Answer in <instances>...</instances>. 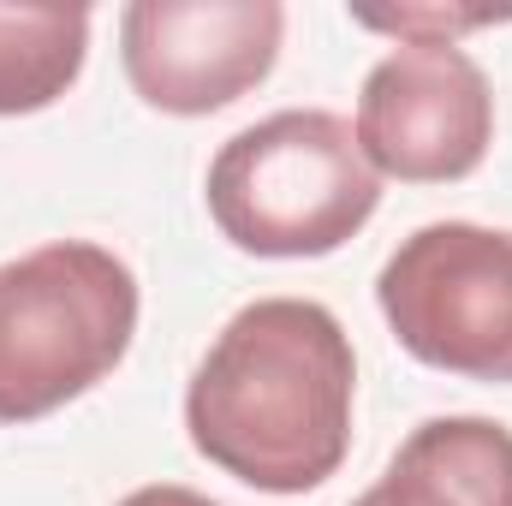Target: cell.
<instances>
[{
    "label": "cell",
    "instance_id": "obj_7",
    "mask_svg": "<svg viewBox=\"0 0 512 506\" xmlns=\"http://www.w3.org/2000/svg\"><path fill=\"white\" fill-rule=\"evenodd\" d=\"M399 506H512V429L495 417H429L387 459Z\"/></svg>",
    "mask_w": 512,
    "mask_h": 506
},
{
    "label": "cell",
    "instance_id": "obj_6",
    "mask_svg": "<svg viewBox=\"0 0 512 506\" xmlns=\"http://www.w3.org/2000/svg\"><path fill=\"white\" fill-rule=\"evenodd\" d=\"M286 42L280 0H131L120 60L131 90L173 120H203L251 96Z\"/></svg>",
    "mask_w": 512,
    "mask_h": 506
},
{
    "label": "cell",
    "instance_id": "obj_5",
    "mask_svg": "<svg viewBox=\"0 0 512 506\" xmlns=\"http://www.w3.org/2000/svg\"><path fill=\"white\" fill-rule=\"evenodd\" d=\"M358 149L382 179L447 185L483 167L495 96L459 42H399L358 90Z\"/></svg>",
    "mask_w": 512,
    "mask_h": 506
},
{
    "label": "cell",
    "instance_id": "obj_10",
    "mask_svg": "<svg viewBox=\"0 0 512 506\" xmlns=\"http://www.w3.org/2000/svg\"><path fill=\"white\" fill-rule=\"evenodd\" d=\"M120 506H221V501H209V495H197L185 483H149V489H131Z\"/></svg>",
    "mask_w": 512,
    "mask_h": 506
},
{
    "label": "cell",
    "instance_id": "obj_9",
    "mask_svg": "<svg viewBox=\"0 0 512 506\" xmlns=\"http://www.w3.org/2000/svg\"><path fill=\"white\" fill-rule=\"evenodd\" d=\"M364 30H387L399 42H459L465 30L501 24V12H441V6H399V12H352Z\"/></svg>",
    "mask_w": 512,
    "mask_h": 506
},
{
    "label": "cell",
    "instance_id": "obj_8",
    "mask_svg": "<svg viewBox=\"0 0 512 506\" xmlns=\"http://www.w3.org/2000/svg\"><path fill=\"white\" fill-rule=\"evenodd\" d=\"M90 54L84 6H0V120L54 108Z\"/></svg>",
    "mask_w": 512,
    "mask_h": 506
},
{
    "label": "cell",
    "instance_id": "obj_2",
    "mask_svg": "<svg viewBox=\"0 0 512 506\" xmlns=\"http://www.w3.org/2000/svg\"><path fill=\"white\" fill-rule=\"evenodd\" d=\"M203 191L221 239L274 262L340 251L382 209V173L364 161L352 120L328 108H286L227 137Z\"/></svg>",
    "mask_w": 512,
    "mask_h": 506
},
{
    "label": "cell",
    "instance_id": "obj_4",
    "mask_svg": "<svg viewBox=\"0 0 512 506\" xmlns=\"http://www.w3.org/2000/svg\"><path fill=\"white\" fill-rule=\"evenodd\" d=\"M376 304L417 364L465 381H512V227H417L382 262Z\"/></svg>",
    "mask_w": 512,
    "mask_h": 506
},
{
    "label": "cell",
    "instance_id": "obj_3",
    "mask_svg": "<svg viewBox=\"0 0 512 506\" xmlns=\"http://www.w3.org/2000/svg\"><path fill=\"white\" fill-rule=\"evenodd\" d=\"M137 274L108 245L54 239L0 262V423H36L120 370Z\"/></svg>",
    "mask_w": 512,
    "mask_h": 506
},
{
    "label": "cell",
    "instance_id": "obj_11",
    "mask_svg": "<svg viewBox=\"0 0 512 506\" xmlns=\"http://www.w3.org/2000/svg\"><path fill=\"white\" fill-rule=\"evenodd\" d=\"M352 506H399V501H393V489H387V483H376V489H364Z\"/></svg>",
    "mask_w": 512,
    "mask_h": 506
},
{
    "label": "cell",
    "instance_id": "obj_1",
    "mask_svg": "<svg viewBox=\"0 0 512 506\" xmlns=\"http://www.w3.org/2000/svg\"><path fill=\"white\" fill-rule=\"evenodd\" d=\"M358 358L316 298H256L185 387L191 447L256 495H310L352 453Z\"/></svg>",
    "mask_w": 512,
    "mask_h": 506
}]
</instances>
